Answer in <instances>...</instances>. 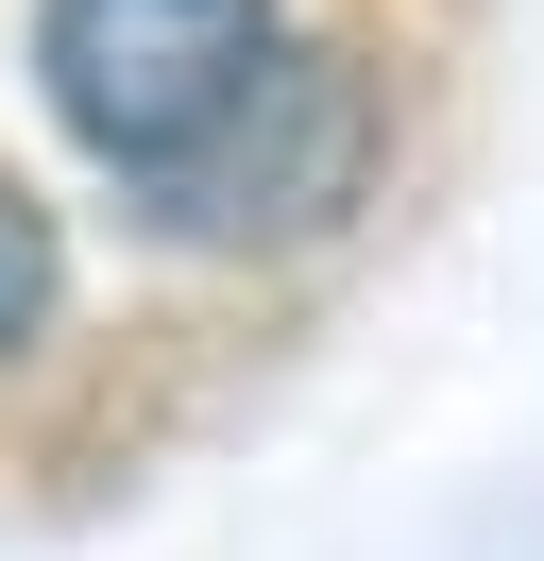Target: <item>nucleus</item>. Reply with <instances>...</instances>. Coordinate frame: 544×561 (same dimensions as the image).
Instances as JSON below:
<instances>
[{"label":"nucleus","instance_id":"nucleus-1","mask_svg":"<svg viewBox=\"0 0 544 561\" xmlns=\"http://www.w3.org/2000/svg\"><path fill=\"white\" fill-rule=\"evenodd\" d=\"M358 171H374V85H358V51H272V69L238 85L170 171H136V187H154L170 239L256 255V239H324V221L358 205Z\"/></svg>","mask_w":544,"mask_h":561},{"label":"nucleus","instance_id":"nucleus-2","mask_svg":"<svg viewBox=\"0 0 544 561\" xmlns=\"http://www.w3.org/2000/svg\"><path fill=\"white\" fill-rule=\"evenodd\" d=\"M272 51H290L272 0H52V18H34V69H52L68 137L120 153V171H170Z\"/></svg>","mask_w":544,"mask_h":561},{"label":"nucleus","instance_id":"nucleus-3","mask_svg":"<svg viewBox=\"0 0 544 561\" xmlns=\"http://www.w3.org/2000/svg\"><path fill=\"white\" fill-rule=\"evenodd\" d=\"M52 273H68V255H52V205H34L18 171H0V357H18L34 323H52Z\"/></svg>","mask_w":544,"mask_h":561}]
</instances>
